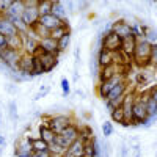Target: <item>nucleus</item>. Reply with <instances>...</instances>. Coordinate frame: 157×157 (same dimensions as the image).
Returning <instances> with one entry per match:
<instances>
[{"instance_id": "nucleus-28", "label": "nucleus", "mask_w": 157, "mask_h": 157, "mask_svg": "<svg viewBox=\"0 0 157 157\" xmlns=\"http://www.w3.org/2000/svg\"><path fill=\"white\" fill-rule=\"evenodd\" d=\"M110 116H112V121L113 123H120V124H124L126 120H124V113H123V109L118 107L115 109L113 112H110Z\"/></svg>"}, {"instance_id": "nucleus-38", "label": "nucleus", "mask_w": 157, "mask_h": 157, "mask_svg": "<svg viewBox=\"0 0 157 157\" xmlns=\"http://www.w3.org/2000/svg\"><path fill=\"white\" fill-rule=\"evenodd\" d=\"M32 157H50V152L49 151H43V152H33Z\"/></svg>"}, {"instance_id": "nucleus-4", "label": "nucleus", "mask_w": 157, "mask_h": 157, "mask_svg": "<svg viewBox=\"0 0 157 157\" xmlns=\"http://www.w3.org/2000/svg\"><path fill=\"white\" fill-rule=\"evenodd\" d=\"M132 116H134V123L132 124H145V126H149L151 118L148 115L146 104H145V99L141 98V94H137V98L134 101Z\"/></svg>"}, {"instance_id": "nucleus-17", "label": "nucleus", "mask_w": 157, "mask_h": 157, "mask_svg": "<svg viewBox=\"0 0 157 157\" xmlns=\"http://www.w3.org/2000/svg\"><path fill=\"white\" fill-rule=\"evenodd\" d=\"M127 88H129V85H127V80H123V82H120L118 83L112 91H110V94L107 96V99L105 101H113V99H120V98H124L126 94H127Z\"/></svg>"}, {"instance_id": "nucleus-10", "label": "nucleus", "mask_w": 157, "mask_h": 157, "mask_svg": "<svg viewBox=\"0 0 157 157\" xmlns=\"http://www.w3.org/2000/svg\"><path fill=\"white\" fill-rule=\"evenodd\" d=\"M35 57L39 60L41 66L44 68V72L52 71V69L57 66V63H58V55H55V54H46V52L38 50L36 54H35Z\"/></svg>"}, {"instance_id": "nucleus-16", "label": "nucleus", "mask_w": 157, "mask_h": 157, "mask_svg": "<svg viewBox=\"0 0 157 157\" xmlns=\"http://www.w3.org/2000/svg\"><path fill=\"white\" fill-rule=\"evenodd\" d=\"M39 24H41L43 27H46L49 32H52V30L58 29L60 25H63V21H60L54 14H47V16H41V17H39Z\"/></svg>"}, {"instance_id": "nucleus-33", "label": "nucleus", "mask_w": 157, "mask_h": 157, "mask_svg": "<svg viewBox=\"0 0 157 157\" xmlns=\"http://www.w3.org/2000/svg\"><path fill=\"white\" fill-rule=\"evenodd\" d=\"M149 60H151V66L157 68V43H154L151 46V57H149Z\"/></svg>"}, {"instance_id": "nucleus-40", "label": "nucleus", "mask_w": 157, "mask_h": 157, "mask_svg": "<svg viewBox=\"0 0 157 157\" xmlns=\"http://www.w3.org/2000/svg\"><path fill=\"white\" fill-rule=\"evenodd\" d=\"M5 143H6V141H5V138H3L2 135H0V146H5Z\"/></svg>"}, {"instance_id": "nucleus-22", "label": "nucleus", "mask_w": 157, "mask_h": 157, "mask_svg": "<svg viewBox=\"0 0 157 157\" xmlns=\"http://www.w3.org/2000/svg\"><path fill=\"white\" fill-rule=\"evenodd\" d=\"M64 35H71L69 22H68V21H63V25H60L58 29H55V30H52V32H50V38H52V39H55V41L61 39Z\"/></svg>"}, {"instance_id": "nucleus-19", "label": "nucleus", "mask_w": 157, "mask_h": 157, "mask_svg": "<svg viewBox=\"0 0 157 157\" xmlns=\"http://www.w3.org/2000/svg\"><path fill=\"white\" fill-rule=\"evenodd\" d=\"M60 135H61V137H63V140H64V141H66L68 145L71 146L75 140H78V126H77V124L69 126L66 130H63V132H61Z\"/></svg>"}, {"instance_id": "nucleus-24", "label": "nucleus", "mask_w": 157, "mask_h": 157, "mask_svg": "<svg viewBox=\"0 0 157 157\" xmlns=\"http://www.w3.org/2000/svg\"><path fill=\"white\" fill-rule=\"evenodd\" d=\"M52 14H54L55 17H58L60 21H68L66 6H64L63 2H54V5H52Z\"/></svg>"}, {"instance_id": "nucleus-30", "label": "nucleus", "mask_w": 157, "mask_h": 157, "mask_svg": "<svg viewBox=\"0 0 157 157\" xmlns=\"http://www.w3.org/2000/svg\"><path fill=\"white\" fill-rule=\"evenodd\" d=\"M49 152L50 154H60V155H64V154H66V149H63L60 145H58V143H50V145H49Z\"/></svg>"}, {"instance_id": "nucleus-7", "label": "nucleus", "mask_w": 157, "mask_h": 157, "mask_svg": "<svg viewBox=\"0 0 157 157\" xmlns=\"http://www.w3.org/2000/svg\"><path fill=\"white\" fill-rule=\"evenodd\" d=\"M137 98V93H127L124 96V101L121 104V109H123V113H124V120L126 123L123 126H130L134 123V116H132V109H134V101Z\"/></svg>"}, {"instance_id": "nucleus-2", "label": "nucleus", "mask_w": 157, "mask_h": 157, "mask_svg": "<svg viewBox=\"0 0 157 157\" xmlns=\"http://www.w3.org/2000/svg\"><path fill=\"white\" fill-rule=\"evenodd\" d=\"M44 121H46L44 124L49 126L57 135H60L63 130H66L69 126L75 124V123H74V118H72L71 115H63V113H60V115H52V116H46Z\"/></svg>"}, {"instance_id": "nucleus-21", "label": "nucleus", "mask_w": 157, "mask_h": 157, "mask_svg": "<svg viewBox=\"0 0 157 157\" xmlns=\"http://www.w3.org/2000/svg\"><path fill=\"white\" fill-rule=\"evenodd\" d=\"M141 98L145 99V104H146V110H148V115L151 120H154V118H157V105H155V102L151 99L149 93L148 91H145V93H140Z\"/></svg>"}, {"instance_id": "nucleus-5", "label": "nucleus", "mask_w": 157, "mask_h": 157, "mask_svg": "<svg viewBox=\"0 0 157 157\" xmlns=\"http://www.w3.org/2000/svg\"><path fill=\"white\" fill-rule=\"evenodd\" d=\"M22 52L21 50H13V49H0V61H2L5 66H8L10 69H16L17 71V63L21 60Z\"/></svg>"}, {"instance_id": "nucleus-1", "label": "nucleus", "mask_w": 157, "mask_h": 157, "mask_svg": "<svg viewBox=\"0 0 157 157\" xmlns=\"http://www.w3.org/2000/svg\"><path fill=\"white\" fill-rule=\"evenodd\" d=\"M151 46L152 43H149L146 38H138V43H137V47L134 50V55H132V60L137 66H140L141 69H146L151 66Z\"/></svg>"}, {"instance_id": "nucleus-3", "label": "nucleus", "mask_w": 157, "mask_h": 157, "mask_svg": "<svg viewBox=\"0 0 157 157\" xmlns=\"http://www.w3.org/2000/svg\"><path fill=\"white\" fill-rule=\"evenodd\" d=\"M24 5H25V10L21 16V21L29 29H32L33 25L39 22V11H38L39 0H24Z\"/></svg>"}, {"instance_id": "nucleus-26", "label": "nucleus", "mask_w": 157, "mask_h": 157, "mask_svg": "<svg viewBox=\"0 0 157 157\" xmlns=\"http://www.w3.org/2000/svg\"><path fill=\"white\" fill-rule=\"evenodd\" d=\"M32 148H33V152H43V151H49V145L41 140L39 137L36 138H32Z\"/></svg>"}, {"instance_id": "nucleus-23", "label": "nucleus", "mask_w": 157, "mask_h": 157, "mask_svg": "<svg viewBox=\"0 0 157 157\" xmlns=\"http://www.w3.org/2000/svg\"><path fill=\"white\" fill-rule=\"evenodd\" d=\"M22 44H24V39H22V35H21V33L6 38V47H8V49L21 50V52H22Z\"/></svg>"}, {"instance_id": "nucleus-11", "label": "nucleus", "mask_w": 157, "mask_h": 157, "mask_svg": "<svg viewBox=\"0 0 157 157\" xmlns=\"http://www.w3.org/2000/svg\"><path fill=\"white\" fill-rule=\"evenodd\" d=\"M110 32H113L115 35H118L121 39L129 38L130 35H134L132 25L127 24V22H126V21H123V19H120V21H115V22L112 24V29H110Z\"/></svg>"}, {"instance_id": "nucleus-37", "label": "nucleus", "mask_w": 157, "mask_h": 157, "mask_svg": "<svg viewBox=\"0 0 157 157\" xmlns=\"http://www.w3.org/2000/svg\"><path fill=\"white\" fill-rule=\"evenodd\" d=\"M148 93H149L151 99H152V101L155 102V105H157V85L151 86V88H149V91H148Z\"/></svg>"}, {"instance_id": "nucleus-15", "label": "nucleus", "mask_w": 157, "mask_h": 157, "mask_svg": "<svg viewBox=\"0 0 157 157\" xmlns=\"http://www.w3.org/2000/svg\"><path fill=\"white\" fill-rule=\"evenodd\" d=\"M83 149H85V141L78 138L66 149V154L63 157H83Z\"/></svg>"}, {"instance_id": "nucleus-31", "label": "nucleus", "mask_w": 157, "mask_h": 157, "mask_svg": "<svg viewBox=\"0 0 157 157\" xmlns=\"http://www.w3.org/2000/svg\"><path fill=\"white\" fill-rule=\"evenodd\" d=\"M102 134H104V137H110L113 134V124L110 121H104L102 123Z\"/></svg>"}, {"instance_id": "nucleus-8", "label": "nucleus", "mask_w": 157, "mask_h": 157, "mask_svg": "<svg viewBox=\"0 0 157 157\" xmlns=\"http://www.w3.org/2000/svg\"><path fill=\"white\" fill-rule=\"evenodd\" d=\"M33 69H35V55L22 52L21 60H19V63H17V72L27 75V77H32Z\"/></svg>"}, {"instance_id": "nucleus-6", "label": "nucleus", "mask_w": 157, "mask_h": 157, "mask_svg": "<svg viewBox=\"0 0 157 157\" xmlns=\"http://www.w3.org/2000/svg\"><path fill=\"white\" fill-rule=\"evenodd\" d=\"M123 80H126V75H115L113 78H110V80H107V82H101V83L96 86L98 96L102 98V99H107V96L110 94V91H112L118 83H120V82H123Z\"/></svg>"}, {"instance_id": "nucleus-12", "label": "nucleus", "mask_w": 157, "mask_h": 157, "mask_svg": "<svg viewBox=\"0 0 157 157\" xmlns=\"http://www.w3.org/2000/svg\"><path fill=\"white\" fill-rule=\"evenodd\" d=\"M16 157H32L33 155V148H32V137L22 138L14 149Z\"/></svg>"}, {"instance_id": "nucleus-29", "label": "nucleus", "mask_w": 157, "mask_h": 157, "mask_svg": "<svg viewBox=\"0 0 157 157\" xmlns=\"http://www.w3.org/2000/svg\"><path fill=\"white\" fill-rule=\"evenodd\" d=\"M58 52H66V49L69 47V43H71V35H64L61 39H58Z\"/></svg>"}, {"instance_id": "nucleus-32", "label": "nucleus", "mask_w": 157, "mask_h": 157, "mask_svg": "<svg viewBox=\"0 0 157 157\" xmlns=\"http://www.w3.org/2000/svg\"><path fill=\"white\" fill-rule=\"evenodd\" d=\"M60 86H61L63 94H64V96H69V93H71V85H69V80H68V78H61Z\"/></svg>"}, {"instance_id": "nucleus-13", "label": "nucleus", "mask_w": 157, "mask_h": 157, "mask_svg": "<svg viewBox=\"0 0 157 157\" xmlns=\"http://www.w3.org/2000/svg\"><path fill=\"white\" fill-rule=\"evenodd\" d=\"M38 49L41 50V52H46V54L60 55V52H58V43L55 41V39H52L50 36L39 39V41H38Z\"/></svg>"}, {"instance_id": "nucleus-14", "label": "nucleus", "mask_w": 157, "mask_h": 157, "mask_svg": "<svg viewBox=\"0 0 157 157\" xmlns=\"http://www.w3.org/2000/svg\"><path fill=\"white\" fill-rule=\"evenodd\" d=\"M137 43H138V38L135 35H130L129 38H124L123 41H121V52L127 58H132L134 50L137 47Z\"/></svg>"}, {"instance_id": "nucleus-36", "label": "nucleus", "mask_w": 157, "mask_h": 157, "mask_svg": "<svg viewBox=\"0 0 157 157\" xmlns=\"http://www.w3.org/2000/svg\"><path fill=\"white\" fill-rule=\"evenodd\" d=\"M10 116L14 120L17 118V107H16V102H10Z\"/></svg>"}, {"instance_id": "nucleus-35", "label": "nucleus", "mask_w": 157, "mask_h": 157, "mask_svg": "<svg viewBox=\"0 0 157 157\" xmlns=\"http://www.w3.org/2000/svg\"><path fill=\"white\" fill-rule=\"evenodd\" d=\"M11 0H0V14H5L11 6Z\"/></svg>"}, {"instance_id": "nucleus-39", "label": "nucleus", "mask_w": 157, "mask_h": 157, "mask_svg": "<svg viewBox=\"0 0 157 157\" xmlns=\"http://www.w3.org/2000/svg\"><path fill=\"white\" fill-rule=\"evenodd\" d=\"M5 47H6V36L0 33V49H5Z\"/></svg>"}, {"instance_id": "nucleus-25", "label": "nucleus", "mask_w": 157, "mask_h": 157, "mask_svg": "<svg viewBox=\"0 0 157 157\" xmlns=\"http://www.w3.org/2000/svg\"><path fill=\"white\" fill-rule=\"evenodd\" d=\"M52 5H54V2H50V0H39V5H38L39 17L52 14Z\"/></svg>"}, {"instance_id": "nucleus-18", "label": "nucleus", "mask_w": 157, "mask_h": 157, "mask_svg": "<svg viewBox=\"0 0 157 157\" xmlns=\"http://www.w3.org/2000/svg\"><path fill=\"white\" fill-rule=\"evenodd\" d=\"M98 66L99 68H107L110 64H115L113 63V52H109L105 49H101L99 54H98Z\"/></svg>"}, {"instance_id": "nucleus-34", "label": "nucleus", "mask_w": 157, "mask_h": 157, "mask_svg": "<svg viewBox=\"0 0 157 157\" xmlns=\"http://www.w3.org/2000/svg\"><path fill=\"white\" fill-rule=\"evenodd\" d=\"M43 74H44V68L41 66L39 60L35 57V69H33V74L32 75H43Z\"/></svg>"}, {"instance_id": "nucleus-41", "label": "nucleus", "mask_w": 157, "mask_h": 157, "mask_svg": "<svg viewBox=\"0 0 157 157\" xmlns=\"http://www.w3.org/2000/svg\"><path fill=\"white\" fill-rule=\"evenodd\" d=\"M50 157H63V155H60V154H50Z\"/></svg>"}, {"instance_id": "nucleus-20", "label": "nucleus", "mask_w": 157, "mask_h": 157, "mask_svg": "<svg viewBox=\"0 0 157 157\" xmlns=\"http://www.w3.org/2000/svg\"><path fill=\"white\" fill-rule=\"evenodd\" d=\"M39 138L41 140H44L47 145H50V143H54L55 141V138H57V134L52 130L49 126H46V124H41L39 126Z\"/></svg>"}, {"instance_id": "nucleus-9", "label": "nucleus", "mask_w": 157, "mask_h": 157, "mask_svg": "<svg viewBox=\"0 0 157 157\" xmlns=\"http://www.w3.org/2000/svg\"><path fill=\"white\" fill-rule=\"evenodd\" d=\"M121 41L123 39L118 35H115L113 32H109L102 38V47L101 49H105L109 52H118V50H121Z\"/></svg>"}, {"instance_id": "nucleus-27", "label": "nucleus", "mask_w": 157, "mask_h": 157, "mask_svg": "<svg viewBox=\"0 0 157 157\" xmlns=\"http://www.w3.org/2000/svg\"><path fill=\"white\" fill-rule=\"evenodd\" d=\"M78 138L83 140L85 143L93 140V130H91V127H88V126H78Z\"/></svg>"}]
</instances>
